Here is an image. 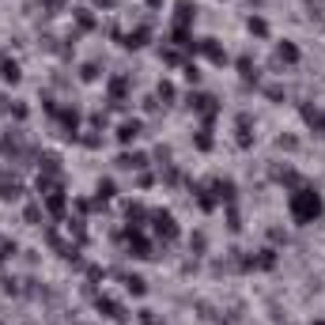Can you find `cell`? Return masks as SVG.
<instances>
[{
  "label": "cell",
  "instance_id": "cell-1",
  "mask_svg": "<svg viewBox=\"0 0 325 325\" xmlns=\"http://www.w3.org/2000/svg\"><path fill=\"white\" fill-rule=\"evenodd\" d=\"M318 212H322V200L314 197L310 189H303V193L295 197V216H299V219H314Z\"/></svg>",
  "mask_w": 325,
  "mask_h": 325
}]
</instances>
